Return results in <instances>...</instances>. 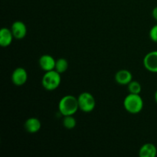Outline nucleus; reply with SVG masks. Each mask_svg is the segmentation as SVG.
Segmentation results:
<instances>
[{
    "label": "nucleus",
    "mask_w": 157,
    "mask_h": 157,
    "mask_svg": "<svg viewBox=\"0 0 157 157\" xmlns=\"http://www.w3.org/2000/svg\"><path fill=\"white\" fill-rule=\"evenodd\" d=\"M79 109L78 98L73 95H65L61 98L58 103V110L62 116L74 115Z\"/></svg>",
    "instance_id": "obj_1"
},
{
    "label": "nucleus",
    "mask_w": 157,
    "mask_h": 157,
    "mask_svg": "<svg viewBox=\"0 0 157 157\" xmlns=\"http://www.w3.org/2000/svg\"><path fill=\"white\" fill-rule=\"evenodd\" d=\"M144 100L140 94H130L124 100V107L131 114L139 113L144 108Z\"/></svg>",
    "instance_id": "obj_2"
},
{
    "label": "nucleus",
    "mask_w": 157,
    "mask_h": 157,
    "mask_svg": "<svg viewBox=\"0 0 157 157\" xmlns=\"http://www.w3.org/2000/svg\"><path fill=\"white\" fill-rule=\"evenodd\" d=\"M61 82V74L57 71L52 70L46 71L41 79L42 87L48 91H52L58 88Z\"/></svg>",
    "instance_id": "obj_3"
},
{
    "label": "nucleus",
    "mask_w": 157,
    "mask_h": 157,
    "mask_svg": "<svg viewBox=\"0 0 157 157\" xmlns=\"http://www.w3.org/2000/svg\"><path fill=\"white\" fill-rule=\"evenodd\" d=\"M79 109L84 113L93 111L96 106L94 97L89 92H83L78 97Z\"/></svg>",
    "instance_id": "obj_4"
},
{
    "label": "nucleus",
    "mask_w": 157,
    "mask_h": 157,
    "mask_svg": "<svg viewBox=\"0 0 157 157\" xmlns=\"http://www.w3.org/2000/svg\"><path fill=\"white\" fill-rule=\"evenodd\" d=\"M143 62L144 67L148 71L157 73V50L147 53L144 57Z\"/></svg>",
    "instance_id": "obj_5"
},
{
    "label": "nucleus",
    "mask_w": 157,
    "mask_h": 157,
    "mask_svg": "<svg viewBox=\"0 0 157 157\" xmlns=\"http://www.w3.org/2000/svg\"><path fill=\"white\" fill-rule=\"evenodd\" d=\"M11 79L15 86L20 87V86L24 85L28 80L27 71L25 69L21 67H17L12 72Z\"/></svg>",
    "instance_id": "obj_6"
},
{
    "label": "nucleus",
    "mask_w": 157,
    "mask_h": 157,
    "mask_svg": "<svg viewBox=\"0 0 157 157\" xmlns=\"http://www.w3.org/2000/svg\"><path fill=\"white\" fill-rule=\"evenodd\" d=\"M11 30L14 38L16 39H22L27 35V27L21 21H15L11 26Z\"/></svg>",
    "instance_id": "obj_7"
},
{
    "label": "nucleus",
    "mask_w": 157,
    "mask_h": 157,
    "mask_svg": "<svg viewBox=\"0 0 157 157\" xmlns=\"http://www.w3.org/2000/svg\"><path fill=\"white\" fill-rule=\"evenodd\" d=\"M38 63H39L40 67L46 72L55 70L56 61L52 55H43L42 56L40 57Z\"/></svg>",
    "instance_id": "obj_8"
},
{
    "label": "nucleus",
    "mask_w": 157,
    "mask_h": 157,
    "mask_svg": "<svg viewBox=\"0 0 157 157\" xmlns=\"http://www.w3.org/2000/svg\"><path fill=\"white\" fill-rule=\"evenodd\" d=\"M114 79L120 85H127L130 81H133V75L130 71L121 69L117 72Z\"/></svg>",
    "instance_id": "obj_9"
},
{
    "label": "nucleus",
    "mask_w": 157,
    "mask_h": 157,
    "mask_svg": "<svg viewBox=\"0 0 157 157\" xmlns=\"http://www.w3.org/2000/svg\"><path fill=\"white\" fill-rule=\"evenodd\" d=\"M24 127L26 131L29 133H36L41 127V121L36 117H30L25 121Z\"/></svg>",
    "instance_id": "obj_10"
},
{
    "label": "nucleus",
    "mask_w": 157,
    "mask_h": 157,
    "mask_svg": "<svg viewBox=\"0 0 157 157\" xmlns=\"http://www.w3.org/2000/svg\"><path fill=\"white\" fill-rule=\"evenodd\" d=\"M13 34L12 30L8 28H2L0 30V45L6 48L10 45L13 40Z\"/></svg>",
    "instance_id": "obj_11"
},
{
    "label": "nucleus",
    "mask_w": 157,
    "mask_h": 157,
    "mask_svg": "<svg viewBox=\"0 0 157 157\" xmlns=\"http://www.w3.org/2000/svg\"><path fill=\"white\" fill-rule=\"evenodd\" d=\"M156 147L151 143H147L144 144L139 150L140 157H156Z\"/></svg>",
    "instance_id": "obj_12"
},
{
    "label": "nucleus",
    "mask_w": 157,
    "mask_h": 157,
    "mask_svg": "<svg viewBox=\"0 0 157 157\" xmlns=\"http://www.w3.org/2000/svg\"><path fill=\"white\" fill-rule=\"evenodd\" d=\"M68 68V62L65 58H58L56 60V64H55V70L57 71L58 73L61 74L64 73Z\"/></svg>",
    "instance_id": "obj_13"
},
{
    "label": "nucleus",
    "mask_w": 157,
    "mask_h": 157,
    "mask_svg": "<svg viewBox=\"0 0 157 157\" xmlns=\"http://www.w3.org/2000/svg\"><path fill=\"white\" fill-rule=\"evenodd\" d=\"M63 126L67 130H72L77 125L76 119L74 117V115L64 116L63 118Z\"/></svg>",
    "instance_id": "obj_14"
},
{
    "label": "nucleus",
    "mask_w": 157,
    "mask_h": 157,
    "mask_svg": "<svg viewBox=\"0 0 157 157\" xmlns=\"http://www.w3.org/2000/svg\"><path fill=\"white\" fill-rule=\"evenodd\" d=\"M127 88L130 94H140L142 90V86L139 81H132L127 84Z\"/></svg>",
    "instance_id": "obj_15"
},
{
    "label": "nucleus",
    "mask_w": 157,
    "mask_h": 157,
    "mask_svg": "<svg viewBox=\"0 0 157 157\" xmlns=\"http://www.w3.org/2000/svg\"><path fill=\"white\" fill-rule=\"evenodd\" d=\"M149 35H150V39H151L153 42L157 43V24L153 25V27L150 29Z\"/></svg>",
    "instance_id": "obj_16"
},
{
    "label": "nucleus",
    "mask_w": 157,
    "mask_h": 157,
    "mask_svg": "<svg viewBox=\"0 0 157 157\" xmlns=\"http://www.w3.org/2000/svg\"><path fill=\"white\" fill-rule=\"evenodd\" d=\"M152 16H153V18L157 21V6L153 9V12H152Z\"/></svg>",
    "instance_id": "obj_17"
},
{
    "label": "nucleus",
    "mask_w": 157,
    "mask_h": 157,
    "mask_svg": "<svg viewBox=\"0 0 157 157\" xmlns=\"http://www.w3.org/2000/svg\"><path fill=\"white\" fill-rule=\"evenodd\" d=\"M154 99H155V101H156V103L157 104V90H156V92H155V94H154Z\"/></svg>",
    "instance_id": "obj_18"
}]
</instances>
